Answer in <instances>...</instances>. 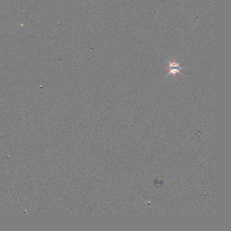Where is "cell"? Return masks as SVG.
Returning a JSON list of instances; mask_svg holds the SVG:
<instances>
[{
  "mask_svg": "<svg viewBox=\"0 0 231 231\" xmlns=\"http://www.w3.org/2000/svg\"><path fill=\"white\" fill-rule=\"evenodd\" d=\"M168 63V66H167V69L168 70V73L165 75V78L168 77L169 75H172L174 77H176L177 74H180V75L184 76L181 73V70L184 69H187L188 67H184V66H180V63L178 62L176 60H169L167 61Z\"/></svg>",
  "mask_w": 231,
  "mask_h": 231,
  "instance_id": "cell-1",
  "label": "cell"
}]
</instances>
